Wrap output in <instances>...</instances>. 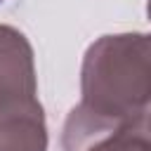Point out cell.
Returning <instances> with one entry per match:
<instances>
[{
	"label": "cell",
	"instance_id": "1",
	"mask_svg": "<svg viewBox=\"0 0 151 151\" xmlns=\"http://www.w3.org/2000/svg\"><path fill=\"white\" fill-rule=\"evenodd\" d=\"M83 109L109 120L151 116V35H104L83 61Z\"/></svg>",
	"mask_w": 151,
	"mask_h": 151
},
{
	"label": "cell",
	"instance_id": "2",
	"mask_svg": "<svg viewBox=\"0 0 151 151\" xmlns=\"http://www.w3.org/2000/svg\"><path fill=\"white\" fill-rule=\"evenodd\" d=\"M64 151H151V123L109 120L78 104L64 125Z\"/></svg>",
	"mask_w": 151,
	"mask_h": 151
},
{
	"label": "cell",
	"instance_id": "3",
	"mask_svg": "<svg viewBox=\"0 0 151 151\" xmlns=\"http://www.w3.org/2000/svg\"><path fill=\"white\" fill-rule=\"evenodd\" d=\"M40 106L35 99L33 52L26 38L9 26H0V118Z\"/></svg>",
	"mask_w": 151,
	"mask_h": 151
},
{
	"label": "cell",
	"instance_id": "4",
	"mask_svg": "<svg viewBox=\"0 0 151 151\" xmlns=\"http://www.w3.org/2000/svg\"><path fill=\"white\" fill-rule=\"evenodd\" d=\"M146 12H149V17H151V0H149V7H146Z\"/></svg>",
	"mask_w": 151,
	"mask_h": 151
},
{
	"label": "cell",
	"instance_id": "5",
	"mask_svg": "<svg viewBox=\"0 0 151 151\" xmlns=\"http://www.w3.org/2000/svg\"><path fill=\"white\" fill-rule=\"evenodd\" d=\"M149 123H151V116H149Z\"/></svg>",
	"mask_w": 151,
	"mask_h": 151
},
{
	"label": "cell",
	"instance_id": "6",
	"mask_svg": "<svg viewBox=\"0 0 151 151\" xmlns=\"http://www.w3.org/2000/svg\"><path fill=\"white\" fill-rule=\"evenodd\" d=\"M0 2H2V0H0Z\"/></svg>",
	"mask_w": 151,
	"mask_h": 151
}]
</instances>
